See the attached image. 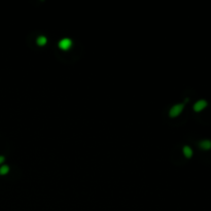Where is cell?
Listing matches in <instances>:
<instances>
[{
  "instance_id": "7a4b0ae2",
  "label": "cell",
  "mask_w": 211,
  "mask_h": 211,
  "mask_svg": "<svg viewBox=\"0 0 211 211\" xmlns=\"http://www.w3.org/2000/svg\"><path fill=\"white\" fill-rule=\"evenodd\" d=\"M182 109H183V104H177V105H175V106H173L172 108H171V110H170V116L171 117H175V116H177L181 111H182Z\"/></svg>"
},
{
  "instance_id": "ba28073f",
  "label": "cell",
  "mask_w": 211,
  "mask_h": 211,
  "mask_svg": "<svg viewBox=\"0 0 211 211\" xmlns=\"http://www.w3.org/2000/svg\"><path fill=\"white\" fill-rule=\"evenodd\" d=\"M3 161H4V157H3L2 155H0V164H1V163H2Z\"/></svg>"
},
{
  "instance_id": "52a82bcc",
  "label": "cell",
  "mask_w": 211,
  "mask_h": 211,
  "mask_svg": "<svg viewBox=\"0 0 211 211\" xmlns=\"http://www.w3.org/2000/svg\"><path fill=\"white\" fill-rule=\"evenodd\" d=\"M8 170H9V168H8V166H6V165H4V166H2V167L0 168V174H2V175H4V174H6V173L8 172Z\"/></svg>"
},
{
  "instance_id": "8992f818",
  "label": "cell",
  "mask_w": 211,
  "mask_h": 211,
  "mask_svg": "<svg viewBox=\"0 0 211 211\" xmlns=\"http://www.w3.org/2000/svg\"><path fill=\"white\" fill-rule=\"evenodd\" d=\"M37 43H38L39 45H44V44L46 43V38H45L44 36L38 37V38H37Z\"/></svg>"
},
{
  "instance_id": "277c9868",
  "label": "cell",
  "mask_w": 211,
  "mask_h": 211,
  "mask_svg": "<svg viewBox=\"0 0 211 211\" xmlns=\"http://www.w3.org/2000/svg\"><path fill=\"white\" fill-rule=\"evenodd\" d=\"M200 147L203 149H210L211 148V141L210 140H203L200 142Z\"/></svg>"
},
{
  "instance_id": "6da1fadb",
  "label": "cell",
  "mask_w": 211,
  "mask_h": 211,
  "mask_svg": "<svg viewBox=\"0 0 211 211\" xmlns=\"http://www.w3.org/2000/svg\"><path fill=\"white\" fill-rule=\"evenodd\" d=\"M71 45H72V41L69 38H64V39L59 41V47L64 49V50L69 49L71 47Z\"/></svg>"
},
{
  "instance_id": "3957f363",
  "label": "cell",
  "mask_w": 211,
  "mask_h": 211,
  "mask_svg": "<svg viewBox=\"0 0 211 211\" xmlns=\"http://www.w3.org/2000/svg\"><path fill=\"white\" fill-rule=\"evenodd\" d=\"M206 105H207V102L205 100H200L194 105V109H195V111H201L202 109H204L206 107Z\"/></svg>"
},
{
  "instance_id": "5b68a950",
  "label": "cell",
  "mask_w": 211,
  "mask_h": 211,
  "mask_svg": "<svg viewBox=\"0 0 211 211\" xmlns=\"http://www.w3.org/2000/svg\"><path fill=\"white\" fill-rule=\"evenodd\" d=\"M183 152H184L186 157H190L192 155V150H191V148L189 146H184L183 147Z\"/></svg>"
}]
</instances>
